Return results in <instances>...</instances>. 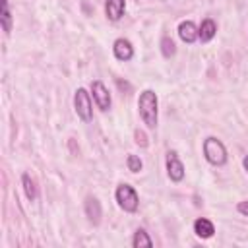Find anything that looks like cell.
<instances>
[{
    "label": "cell",
    "instance_id": "obj_12",
    "mask_svg": "<svg viewBox=\"0 0 248 248\" xmlns=\"http://www.w3.org/2000/svg\"><path fill=\"white\" fill-rule=\"evenodd\" d=\"M198 33H200V39H202V43H207V41H211L213 37H215V33H217V25H215V21L213 19H203L202 21V25H200V29H198Z\"/></svg>",
    "mask_w": 248,
    "mask_h": 248
},
{
    "label": "cell",
    "instance_id": "obj_18",
    "mask_svg": "<svg viewBox=\"0 0 248 248\" xmlns=\"http://www.w3.org/2000/svg\"><path fill=\"white\" fill-rule=\"evenodd\" d=\"M134 140H136V143L141 145V147H145V145L149 143V141H147V136H145L143 130H136V132H134Z\"/></svg>",
    "mask_w": 248,
    "mask_h": 248
},
{
    "label": "cell",
    "instance_id": "obj_3",
    "mask_svg": "<svg viewBox=\"0 0 248 248\" xmlns=\"http://www.w3.org/2000/svg\"><path fill=\"white\" fill-rule=\"evenodd\" d=\"M114 196H116L118 205H120L124 211H128V213H134V211L138 209V205H140L138 194H136V190H134L130 184H120V186L116 188Z\"/></svg>",
    "mask_w": 248,
    "mask_h": 248
},
{
    "label": "cell",
    "instance_id": "obj_6",
    "mask_svg": "<svg viewBox=\"0 0 248 248\" xmlns=\"http://www.w3.org/2000/svg\"><path fill=\"white\" fill-rule=\"evenodd\" d=\"M167 174H169V178L174 180V182H180V180L184 178V165H182V161L176 157L174 151H169V153H167Z\"/></svg>",
    "mask_w": 248,
    "mask_h": 248
},
{
    "label": "cell",
    "instance_id": "obj_1",
    "mask_svg": "<svg viewBox=\"0 0 248 248\" xmlns=\"http://www.w3.org/2000/svg\"><path fill=\"white\" fill-rule=\"evenodd\" d=\"M138 108H140V116L143 120V124L147 128H155L157 126V95L151 89H145L140 93L138 99Z\"/></svg>",
    "mask_w": 248,
    "mask_h": 248
},
{
    "label": "cell",
    "instance_id": "obj_8",
    "mask_svg": "<svg viewBox=\"0 0 248 248\" xmlns=\"http://www.w3.org/2000/svg\"><path fill=\"white\" fill-rule=\"evenodd\" d=\"M112 50H114V56L118 60H124V62L134 56V46H132V43L128 39H116Z\"/></svg>",
    "mask_w": 248,
    "mask_h": 248
},
{
    "label": "cell",
    "instance_id": "obj_16",
    "mask_svg": "<svg viewBox=\"0 0 248 248\" xmlns=\"http://www.w3.org/2000/svg\"><path fill=\"white\" fill-rule=\"evenodd\" d=\"M161 52H163L165 58H170V56H174V52H176L174 41H172L170 37H167V35L161 39Z\"/></svg>",
    "mask_w": 248,
    "mask_h": 248
},
{
    "label": "cell",
    "instance_id": "obj_10",
    "mask_svg": "<svg viewBox=\"0 0 248 248\" xmlns=\"http://www.w3.org/2000/svg\"><path fill=\"white\" fill-rule=\"evenodd\" d=\"M178 37H180L184 43L192 45V43L200 37V33H198V27H196L192 21H182V23L178 25Z\"/></svg>",
    "mask_w": 248,
    "mask_h": 248
},
{
    "label": "cell",
    "instance_id": "obj_11",
    "mask_svg": "<svg viewBox=\"0 0 248 248\" xmlns=\"http://www.w3.org/2000/svg\"><path fill=\"white\" fill-rule=\"evenodd\" d=\"M194 232H196L200 238H211L213 232H215V227H213V223H211L209 219L200 217V219L194 221Z\"/></svg>",
    "mask_w": 248,
    "mask_h": 248
},
{
    "label": "cell",
    "instance_id": "obj_13",
    "mask_svg": "<svg viewBox=\"0 0 248 248\" xmlns=\"http://www.w3.org/2000/svg\"><path fill=\"white\" fill-rule=\"evenodd\" d=\"M132 246H134V248H151V246H153V240L149 238V234H147L143 229H138V231L134 232Z\"/></svg>",
    "mask_w": 248,
    "mask_h": 248
},
{
    "label": "cell",
    "instance_id": "obj_7",
    "mask_svg": "<svg viewBox=\"0 0 248 248\" xmlns=\"http://www.w3.org/2000/svg\"><path fill=\"white\" fill-rule=\"evenodd\" d=\"M85 215L93 225H97L101 221L103 209H101V203H99V200L95 196H87V200H85Z\"/></svg>",
    "mask_w": 248,
    "mask_h": 248
},
{
    "label": "cell",
    "instance_id": "obj_14",
    "mask_svg": "<svg viewBox=\"0 0 248 248\" xmlns=\"http://www.w3.org/2000/svg\"><path fill=\"white\" fill-rule=\"evenodd\" d=\"M21 184H23V190H25V196H27V200H35L37 198V186H35V180L27 174V172H23L21 174Z\"/></svg>",
    "mask_w": 248,
    "mask_h": 248
},
{
    "label": "cell",
    "instance_id": "obj_17",
    "mask_svg": "<svg viewBox=\"0 0 248 248\" xmlns=\"http://www.w3.org/2000/svg\"><path fill=\"white\" fill-rule=\"evenodd\" d=\"M126 165H128V170H132V172H140L141 167H143V163H141V159L138 155H128Z\"/></svg>",
    "mask_w": 248,
    "mask_h": 248
},
{
    "label": "cell",
    "instance_id": "obj_19",
    "mask_svg": "<svg viewBox=\"0 0 248 248\" xmlns=\"http://www.w3.org/2000/svg\"><path fill=\"white\" fill-rule=\"evenodd\" d=\"M238 211H240L242 215H246V217H248V200H246V202H240V203H238Z\"/></svg>",
    "mask_w": 248,
    "mask_h": 248
},
{
    "label": "cell",
    "instance_id": "obj_2",
    "mask_svg": "<svg viewBox=\"0 0 248 248\" xmlns=\"http://www.w3.org/2000/svg\"><path fill=\"white\" fill-rule=\"evenodd\" d=\"M203 155H205V159H207L211 165H215V167H221V165L227 163V149H225V145H223L217 138H213V136L203 140Z\"/></svg>",
    "mask_w": 248,
    "mask_h": 248
},
{
    "label": "cell",
    "instance_id": "obj_15",
    "mask_svg": "<svg viewBox=\"0 0 248 248\" xmlns=\"http://www.w3.org/2000/svg\"><path fill=\"white\" fill-rule=\"evenodd\" d=\"M0 19H2V29H4V33H10V31H12V14H10V8H8V0H2Z\"/></svg>",
    "mask_w": 248,
    "mask_h": 248
},
{
    "label": "cell",
    "instance_id": "obj_4",
    "mask_svg": "<svg viewBox=\"0 0 248 248\" xmlns=\"http://www.w3.org/2000/svg\"><path fill=\"white\" fill-rule=\"evenodd\" d=\"M74 107H76L78 116H79L83 122H89V120H91V116H93L91 99H89V93H87L83 87H78V89H76V95H74Z\"/></svg>",
    "mask_w": 248,
    "mask_h": 248
},
{
    "label": "cell",
    "instance_id": "obj_20",
    "mask_svg": "<svg viewBox=\"0 0 248 248\" xmlns=\"http://www.w3.org/2000/svg\"><path fill=\"white\" fill-rule=\"evenodd\" d=\"M242 167L248 170V155H244V159H242Z\"/></svg>",
    "mask_w": 248,
    "mask_h": 248
},
{
    "label": "cell",
    "instance_id": "obj_5",
    "mask_svg": "<svg viewBox=\"0 0 248 248\" xmlns=\"http://www.w3.org/2000/svg\"><path fill=\"white\" fill-rule=\"evenodd\" d=\"M91 93H93V99H95V103H97V107L101 110H108L110 108V93H108V89L105 87L103 81L95 79L91 83Z\"/></svg>",
    "mask_w": 248,
    "mask_h": 248
},
{
    "label": "cell",
    "instance_id": "obj_9",
    "mask_svg": "<svg viewBox=\"0 0 248 248\" xmlns=\"http://www.w3.org/2000/svg\"><path fill=\"white\" fill-rule=\"evenodd\" d=\"M124 8H126V0H107L105 14L110 21H118L124 14Z\"/></svg>",
    "mask_w": 248,
    "mask_h": 248
}]
</instances>
